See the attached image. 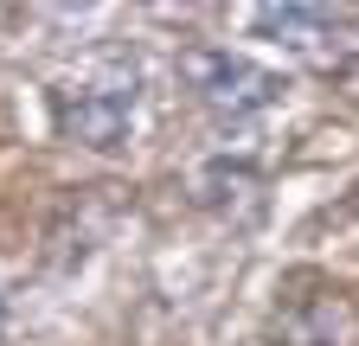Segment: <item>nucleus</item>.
Listing matches in <instances>:
<instances>
[{"instance_id": "f03ea898", "label": "nucleus", "mask_w": 359, "mask_h": 346, "mask_svg": "<svg viewBox=\"0 0 359 346\" xmlns=\"http://www.w3.org/2000/svg\"><path fill=\"white\" fill-rule=\"evenodd\" d=\"M180 83L212 122H250L263 109H276L289 90L283 71H269L244 52H224V46H187L180 52Z\"/></svg>"}, {"instance_id": "39448f33", "label": "nucleus", "mask_w": 359, "mask_h": 346, "mask_svg": "<svg viewBox=\"0 0 359 346\" xmlns=\"http://www.w3.org/2000/svg\"><path fill=\"white\" fill-rule=\"evenodd\" d=\"M193 205L224 225H250L263 212V173L250 160H205L193 173Z\"/></svg>"}, {"instance_id": "7ed1b4c3", "label": "nucleus", "mask_w": 359, "mask_h": 346, "mask_svg": "<svg viewBox=\"0 0 359 346\" xmlns=\"http://www.w3.org/2000/svg\"><path fill=\"white\" fill-rule=\"evenodd\" d=\"M269 346H359V308L334 282H314L276 301L269 314Z\"/></svg>"}, {"instance_id": "20e7f679", "label": "nucleus", "mask_w": 359, "mask_h": 346, "mask_svg": "<svg viewBox=\"0 0 359 346\" xmlns=\"http://www.w3.org/2000/svg\"><path fill=\"white\" fill-rule=\"evenodd\" d=\"M359 13H346V7H302V0H269V7H257L250 13V26L269 39V46H289V52H327V46H340V32L353 26Z\"/></svg>"}, {"instance_id": "f257e3e1", "label": "nucleus", "mask_w": 359, "mask_h": 346, "mask_svg": "<svg viewBox=\"0 0 359 346\" xmlns=\"http://www.w3.org/2000/svg\"><path fill=\"white\" fill-rule=\"evenodd\" d=\"M135 103H142V77H135V64L103 58L97 71H83V77H71V83L52 90V128H58V141H71V148L109 154V148L128 141Z\"/></svg>"}]
</instances>
